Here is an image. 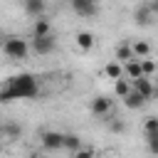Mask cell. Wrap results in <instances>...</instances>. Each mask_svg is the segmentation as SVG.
Masks as SVG:
<instances>
[{
  "label": "cell",
  "mask_w": 158,
  "mask_h": 158,
  "mask_svg": "<svg viewBox=\"0 0 158 158\" xmlns=\"http://www.w3.org/2000/svg\"><path fill=\"white\" fill-rule=\"evenodd\" d=\"M30 49H32L35 54H52V52L57 49V42H54L52 35H49V37H32V40H30Z\"/></svg>",
  "instance_id": "277c9868"
},
{
  "label": "cell",
  "mask_w": 158,
  "mask_h": 158,
  "mask_svg": "<svg viewBox=\"0 0 158 158\" xmlns=\"http://www.w3.org/2000/svg\"><path fill=\"white\" fill-rule=\"evenodd\" d=\"M128 91H131V81H128V79H123V77H121V79H116V81H114V94H116L118 99H123Z\"/></svg>",
  "instance_id": "ac0fdd59"
},
{
  "label": "cell",
  "mask_w": 158,
  "mask_h": 158,
  "mask_svg": "<svg viewBox=\"0 0 158 158\" xmlns=\"http://www.w3.org/2000/svg\"><path fill=\"white\" fill-rule=\"evenodd\" d=\"M89 111H91L96 118L109 121V116H111V111H114V101H111L109 96H94L91 104H89Z\"/></svg>",
  "instance_id": "3957f363"
},
{
  "label": "cell",
  "mask_w": 158,
  "mask_h": 158,
  "mask_svg": "<svg viewBox=\"0 0 158 158\" xmlns=\"http://www.w3.org/2000/svg\"><path fill=\"white\" fill-rule=\"evenodd\" d=\"M131 59H133L131 47H128V44H118V47H116V62H118V64H126V62H131Z\"/></svg>",
  "instance_id": "2e32d148"
},
{
  "label": "cell",
  "mask_w": 158,
  "mask_h": 158,
  "mask_svg": "<svg viewBox=\"0 0 158 158\" xmlns=\"http://www.w3.org/2000/svg\"><path fill=\"white\" fill-rule=\"evenodd\" d=\"M52 35V25L47 17H37L32 25V37H49Z\"/></svg>",
  "instance_id": "30bf717a"
},
{
  "label": "cell",
  "mask_w": 158,
  "mask_h": 158,
  "mask_svg": "<svg viewBox=\"0 0 158 158\" xmlns=\"http://www.w3.org/2000/svg\"><path fill=\"white\" fill-rule=\"evenodd\" d=\"M2 42H5V35H2V32H0V47H2Z\"/></svg>",
  "instance_id": "cb8c5ba5"
},
{
  "label": "cell",
  "mask_w": 158,
  "mask_h": 158,
  "mask_svg": "<svg viewBox=\"0 0 158 158\" xmlns=\"http://www.w3.org/2000/svg\"><path fill=\"white\" fill-rule=\"evenodd\" d=\"M109 131H114V133H123V131H126V123H123V121H111V123H109Z\"/></svg>",
  "instance_id": "7402d4cb"
},
{
  "label": "cell",
  "mask_w": 158,
  "mask_h": 158,
  "mask_svg": "<svg viewBox=\"0 0 158 158\" xmlns=\"http://www.w3.org/2000/svg\"><path fill=\"white\" fill-rule=\"evenodd\" d=\"M0 138H2V123H0Z\"/></svg>",
  "instance_id": "d4e9b609"
},
{
  "label": "cell",
  "mask_w": 158,
  "mask_h": 158,
  "mask_svg": "<svg viewBox=\"0 0 158 158\" xmlns=\"http://www.w3.org/2000/svg\"><path fill=\"white\" fill-rule=\"evenodd\" d=\"M138 64H141V74H143L146 79H153V74H156V62H153L151 57H146V59H138Z\"/></svg>",
  "instance_id": "e0dca14e"
},
{
  "label": "cell",
  "mask_w": 158,
  "mask_h": 158,
  "mask_svg": "<svg viewBox=\"0 0 158 158\" xmlns=\"http://www.w3.org/2000/svg\"><path fill=\"white\" fill-rule=\"evenodd\" d=\"M131 47V52H133V59H146V57H151V44L146 42V40H138V42H133V44H128Z\"/></svg>",
  "instance_id": "4fadbf2b"
},
{
  "label": "cell",
  "mask_w": 158,
  "mask_h": 158,
  "mask_svg": "<svg viewBox=\"0 0 158 158\" xmlns=\"http://www.w3.org/2000/svg\"><path fill=\"white\" fill-rule=\"evenodd\" d=\"M22 10L30 15V17H44V10H47V0H22Z\"/></svg>",
  "instance_id": "ba28073f"
},
{
  "label": "cell",
  "mask_w": 158,
  "mask_h": 158,
  "mask_svg": "<svg viewBox=\"0 0 158 158\" xmlns=\"http://www.w3.org/2000/svg\"><path fill=\"white\" fill-rule=\"evenodd\" d=\"M74 40H77V47H79V49H84V52H89V49L96 44V37H94V32H89V30H79Z\"/></svg>",
  "instance_id": "9c48e42d"
},
{
  "label": "cell",
  "mask_w": 158,
  "mask_h": 158,
  "mask_svg": "<svg viewBox=\"0 0 158 158\" xmlns=\"http://www.w3.org/2000/svg\"><path fill=\"white\" fill-rule=\"evenodd\" d=\"M20 133H22V126L20 123H2V136L5 138L15 141V138H20Z\"/></svg>",
  "instance_id": "d6986e66"
},
{
  "label": "cell",
  "mask_w": 158,
  "mask_h": 158,
  "mask_svg": "<svg viewBox=\"0 0 158 158\" xmlns=\"http://www.w3.org/2000/svg\"><path fill=\"white\" fill-rule=\"evenodd\" d=\"M69 5H72V10H74L79 17H94V15L99 12L96 0H69Z\"/></svg>",
  "instance_id": "8992f818"
},
{
  "label": "cell",
  "mask_w": 158,
  "mask_h": 158,
  "mask_svg": "<svg viewBox=\"0 0 158 158\" xmlns=\"http://www.w3.org/2000/svg\"><path fill=\"white\" fill-rule=\"evenodd\" d=\"M143 131H146V136L158 133V118H156V116H148V118H146V123H143Z\"/></svg>",
  "instance_id": "44dd1931"
},
{
  "label": "cell",
  "mask_w": 158,
  "mask_h": 158,
  "mask_svg": "<svg viewBox=\"0 0 158 158\" xmlns=\"http://www.w3.org/2000/svg\"><path fill=\"white\" fill-rule=\"evenodd\" d=\"M72 158H96V151L91 146H81V148H77L72 153Z\"/></svg>",
  "instance_id": "ffe728a7"
},
{
  "label": "cell",
  "mask_w": 158,
  "mask_h": 158,
  "mask_svg": "<svg viewBox=\"0 0 158 158\" xmlns=\"http://www.w3.org/2000/svg\"><path fill=\"white\" fill-rule=\"evenodd\" d=\"M104 74H106L109 79H114V81H116V79H121V77H123V67L114 59V62H109V64L104 67Z\"/></svg>",
  "instance_id": "9a60e30c"
},
{
  "label": "cell",
  "mask_w": 158,
  "mask_h": 158,
  "mask_svg": "<svg viewBox=\"0 0 158 158\" xmlns=\"http://www.w3.org/2000/svg\"><path fill=\"white\" fill-rule=\"evenodd\" d=\"M40 94V81L22 72V74H12L0 84V104H10L15 99H35Z\"/></svg>",
  "instance_id": "6da1fadb"
},
{
  "label": "cell",
  "mask_w": 158,
  "mask_h": 158,
  "mask_svg": "<svg viewBox=\"0 0 158 158\" xmlns=\"http://www.w3.org/2000/svg\"><path fill=\"white\" fill-rule=\"evenodd\" d=\"M0 52H2L7 59H17V62H20V59H27L30 44H27V40H22V37H17V35H10V37H5Z\"/></svg>",
  "instance_id": "7a4b0ae2"
},
{
  "label": "cell",
  "mask_w": 158,
  "mask_h": 158,
  "mask_svg": "<svg viewBox=\"0 0 158 158\" xmlns=\"http://www.w3.org/2000/svg\"><path fill=\"white\" fill-rule=\"evenodd\" d=\"M121 101H123V106H126V109H131V111H136V109H143V106H146V99H143L141 94H136L133 89H131Z\"/></svg>",
  "instance_id": "8fae6325"
},
{
  "label": "cell",
  "mask_w": 158,
  "mask_h": 158,
  "mask_svg": "<svg viewBox=\"0 0 158 158\" xmlns=\"http://www.w3.org/2000/svg\"><path fill=\"white\" fill-rule=\"evenodd\" d=\"M131 89H133L136 94H141L146 101H151V99H153V94H156L153 79H146V77H141V79H133V81H131Z\"/></svg>",
  "instance_id": "52a82bcc"
},
{
  "label": "cell",
  "mask_w": 158,
  "mask_h": 158,
  "mask_svg": "<svg viewBox=\"0 0 158 158\" xmlns=\"http://www.w3.org/2000/svg\"><path fill=\"white\" fill-rule=\"evenodd\" d=\"M27 158H42V156H40V153H30Z\"/></svg>",
  "instance_id": "603a6c76"
},
{
  "label": "cell",
  "mask_w": 158,
  "mask_h": 158,
  "mask_svg": "<svg viewBox=\"0 0 158 158\" xmlns=\"http://www.w3.org/2000/svg\"><path fill=\"white\" fill-rule=\"evenodd\" d=\"M84 143H81V138L77 136V133H64V141H62V148H67L69 153H74L77 148H81Z\"/></svg>",
  "instance_id": "5bb4252c"
},
{
  "label": "cell",
  "mask_w": 158,
  "mask_h": 158,
  "mask_svg": "<svg viewBox=\"0 0 158 158\" xmlns=\"http://www.w3.org/2000/svg\"><path fill=\"white\" fill-rule=\"evenodd\" d=\"M62 141H64L62 131H42L40 133V143L47 151H62Z\"/></svg>",
  "instance_id": "5b68a950"
},
{
  "label": "cell",
  "mask_w": 158,
  "mask_h": 158,
  "mask_svg": "<svg viewBox=\"0 0 158 158\" xmlns=\"http://www.w3.org/2000/svg\"><path fill=\"white\" fill-rule=\"evenodd\" d=\"M121 67H123V79H128V81L143 77V74H141V64H138V59H131V62H126V64H121Z\"/></svg>",
  "instance_id": "7c38bea8"
}]
</instances>
